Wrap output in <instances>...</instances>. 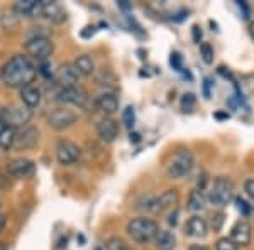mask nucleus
I'll return each mask as SVG.
<instances>
[{
  "mask_svg": "<svg viewBox=\"0 0 254 250\" xmlns=\"http://www.w3.org/2000/svg\"><path fill=\"white\" fill-rule=\"evenodd\" d=\"M38 76V68L24 54H15L0 69V80L9 88H26Z\"/></svg>",
  "mask_w": 254,
  "mask_h": 250,
  "instance_id": "f257e3e1",
  "label": "nucleus"
},
{
  "mask_svg": "<svg viewBox=\"0 0 254 250\" xmlns=\"http://www.w3.org/2000/svg\"><path fill=\"white\" fill-rule=\"evenodd\" d=\"M127 233L136 244L146 245L156 240L159 225L153 218H147V216H136L127 223Z\"/></svg>",
  "mask_w": 254,
  "mask_h": 250,
  "instance_id": "f03ea898",
  "label": "nucleus"
},
{
  "mask_svg": "<svg viewBox=\"0 0 254 250\" xmlns=\"http://www.w3.org/2000/svg\"><path fill=\"white\" fill-rule=\"evenodd\" d=\"M195 164V155L190 149H180L176 150L171 157L170 164H168L166 174L170 179H182L190 174Z\"/></svg>",
  "mask_w": 254,
  "mask_h": 250,
  "instance_id": "7ed1b4c3",
  "label": "nucleus"
},
{
  "mask_svg": "<svg viewBox=\"0 0 254 250\" xmlns=\"http://www.w3.org/2000/svg\"><path fill=\"white\" fill-rule=\"evenodd\" d=\"M232 198H234V183L225 176L215 178L210 195H208V201L217 208H224L232 201Z\"/></svg>",
  "mask_w": 254,
  "mask_h": 250,
  "instance_id": "20e7f679",
  "label": "nucleus"
},
{
  "mask_svg": "<svg viewBox=\"0 0 254 250\" xmlns=\"http://www.w3.org/2000/svg\"><path fill=\"white\" fill-rule=\"evenodd\" d=\"M32 118V110L27 106H2L0 108V122L10 129H22Z\"/></svg>",
  "mask_w": 254,
  "mask_h": 250,
  "instance_id": "39448f33",
  "label": "nucleus"
},
{
  "mask_svg": "<svg viewBox=\"0 0 254 250\" xmlns=\"http://www.w3.org/2000/svg\"><path fill=\"white\" fill-rule=\"evenodd\" d=\"M26 51L32 58L44 61L51 58V54L55 52V44H53V41L46 34H34L32 38L27 39Z\"/></svg>",
  "mask_w": 254,
  "mask_h": 250,
  "instance_id": "423d86ee",
  "label": "nucleus"
},
{
  "mask_svg": "<svg viewBox=\"0 0 254 250\" xmlns=\"http://www.w3.org/2000/svg\"><path fill=\"white\" fill-rule=\"evenodd\" d=\"M78 115L69 108H55L48 115V124L55 130H64L76 124Z\"/></svg>",
  "mask_w": 254,
  "mask_h": 250,
  "instance_id": "0eeeda50",
  "label": "nucleus"
},
{
  "mask_svg": "<svg viewBox=\"0 0 254 250\" xmlns=\"http://www.w3.org/2000/svg\"><path fill=\"white\" fill-rule=\"evenodd\" d=\"M53 80L56 81V85H60L61 90L73 88V87H78L80 73H78V69L75 68V64L64 63L56 69L55 78H53Z\"/></svg>",
  "mask_w": 254,
  "mask_h": 250,
  "instance_id": "6e6552de",
  "label": "nucleus"
},
{
  "mask_svg": "<svg viewBox=\"0 0 254 250\" xmlns=\"http://www.w3.org/2000/svg\"><path fill=\"white\" fill-rule=\"evenodd\" d=\"M56 159L61 166H71L80 159V149L71 141H60L56 146Z\"/></svg>",
  "mask_w": 254,
  "mask_h": 250,
  "instance_id": "1a4fd4ad",
  "label": "nucleus"
},
{
  "mask_svg": "<svg viewBox=\"0 0 254 250\" xmlns=\"http://www.w3.org/2000/svg\"><path fill=\"white\" fill-rule=\"evenodd\" d=\"M237 247H246V245L251 244L253 240V228H251V223L248 220H239L236 221V225L232 227L231 230V237H229Z\"/></svg>",
  "mask_w": 254,
  "mask_h": 250,
  "instance_id": "9d476101",
  "label": "nucleus"
},
{
  "mask_svg": "<svg viewBox=\"0 0 254 250\" xmlns=\"http://www.w3.org/2000/svg\"><path fill=\"white\" fill-rule=\"evenodd\" d=\"M58 100L63 101V103H69L75 106H85V103L88 101V93L81 87L63 88L58 93Z\"/></svg>",
  "mask_w": 254,
  "mask_h": 250,
  "instance_id": "9b49d317",
  "label": "nucleus"
},
{
  "mask_svg": "<svg viewBox=\"0 0 254 250\" xmlns=\"http://www.w3.org/2000/svg\"><path fill=\"white\" fill-rule=\"evenodd\" d=\"M36 171V166L31 159L27 157H17L12 159V161L7 164V173L12 178H27Z\"/></svg>",
  "mask_w": 254,
  "mask_h": 250,
  "instance_id": "f8f14e48",
  "label": "nucleus"
},
{
  "mask_svg": "<svg viewBox=\"0 0 254 250\" xmlns=\"http://www.w3.org/2000/svg\"><path fill=\"white\" fill-rule=\"evenodd\" d=\"M39 142V130L36 127H24L20 132L15 135V144L14 149H32Z\"/></svg>",
  "mask_w": 254,
  "mask_h": 250,
  "instance_id": "ddd939ff",
  "label": "nucleus"
},
{
  "mask_svg": "<svg viewBox=\"0 0 254 250\" xmlns=\"http://www.w3.org/2000/svg\"><path fill=\"white\" fill-rule=\"evenodd\" d=\"M97 134L102 141L110 144V142L116 141L117 135H119V124L112 117H104L97 124Z\"/></svg>",
  "mask_w": 254,
  "mask_h": 250,
  "instance_id": "4468645a",
  "label": "nucleus"
},
{
  "mask_svg": "<svg viewBox=\"0 0 254 250\" xmlns=\"http://www.w3.org/2000/svg\"><path fill=\"white\" fill-rule=\"evenodd\" d=\"M208 233V223L203 216L193 215L185 225V235L193 237V239H203Z\"/></svg>",
  "mask_w": 254,
  "mask_h": 250,
  "instance_id": "2eb2a0df",
  "label": "nucleus"
},
{
  "mask_svg": "<svg viewBox=\"0 0 254 250\" xmlns=\"http://www.w3.org/2000/svg\"><path fill=\"white\" fill-rule=\"evenodd\" d=\"M43 15L53 24H63L68 19L64 7L58 2H49V0H43Z\"/></svg>",
  "mask_w": 254,
  "mask_h": 250,
  "instance_id": "dca6fc26",
  "label": "nucleus"
},
{
  "mask_svg": "<svg viewBox=\"0 0 254 250\" xmlns=\"http://www.w3.org/2000/svg\"><path fill=\"white\" fill-rule=\"evenodd\" d=\"M95 106L105 117H110L119 112V98L114 93L105 92L95 98Z\"/></svg>",
  "mask_w": 254,
  "mask_h": 250,
  "instance_id": "f3484780",
  "label": "nucleus"
},
{
  "mask_svg": "<svg viewBox=\"0 0 254 250\" xmlns=\"http://www.w3.org/2000/svg\"><path fill=\"white\" fill-rule=\"evenodd\" d=\"M14 12L26 17L43 15V0H19L14 5Z\"/></svg>",
  "mask_w": 254,
  "mask_h": 250,
  "instance_id": "a211bd4d",
  "label": "nucleus"
},
{
  "mask_svg": "<svg viewBox=\"0 0 254 250\" xmlns=\"http://www.w3.org/2000/svg\"><path fill=\"white\" fill-rule=\"evenodd\" d=\"M41 98H43L41 90L38 87H34V85H29V87L20 90V100H22L24 106H27V108H31V110L39 106Z\"/></svg>",
  "mask_w": 254,
  "mask_h": 250,
  "instance_id": "6ab92c4d",
  "label": "nucleus"
},
{
  "mask_svg": "<svg viewBox=\"0 0 254 250\" xmlns=\"http://www.w3.org/2000/svg\"><path fill=\"white\" fill-rule=\"evenodd\" d=\"M154 244H156L158 250H175L176 249V237H175V233L170 230H159Z\"/></svg>",
  "mask_w": 254,
  "mask_h": 250,
  "instance_id": "aec40b11",
  "label": "nucleus"
},
{
  "mask_svg": "<svg viewBox=\"0 0 254 250\" xmlns=\"http://www.w3.org/2000/svg\"><path fill=\"white\" fill-rule=\"evenodd\" d=\"M205 204H207L205 193H203L202 190H198V188H195V190L190 193V196H188V206L187 208L193 213H198L205 208Z\"/></svg>",
  "mask_w": 254,
  "mask_h": 250,
  "instance_id": "412c9836",
  "label": "nucleus"
},
{
  "mask_svg": "<svg viewBox=\"0 0 254 250\" xmlns=\"http://www.w3.org/2000/svg\"><path fill=\"white\" fill-rule=\"evenodd\" d=\"M15 135H17V130L10 129V127H7L3 122H0V147H2V149H5V150L14 149Z\"/></svg>",
  "mask_w": 254,
  "mask_h": 250,
  "instance_id": "4be33fe9",
  "label": "nucleus"
},
{
  "mask_svg": "<svg viewBox=\"0 0 254 250\" xmlns=\"http://www.w3.org/2000/svg\"><path fill=\"white\" fill-rule=\"evenodd\" d=\"M180 201V193L176 190H166L158 196V204L159 211L166 210V208H173Z\"/></svg>",
  "mask_w": 254,
  "mask_h": 250,
  "instance_id": "5701e85b",
  "label": "nucleus"
},
{
  "mask_svg": "<svg viewBox=\"0 0 254 250\" xmlns=\"http://www.w3.org/2000/svg\"><path fill=\"white\" fill-rule=\"evenodd\" d=\"M73 64H75V68L78 69L81 76H92L95 73V63L88 54H80Z\"/></svg>",
  "mask_w": 254,
  "mask_h": 250,
  "instance_id": "b1692460",
  "label": "nucleus"
},
{
  "mask_svg": "<svg viewBox=\"0 0 254 250\" xmlns=\"http://www.w3.org/2000/svg\"><path fill=\"white\" fill-rule=\"evenodd\" d=\"M136 208L146 213H161L158 204V196H142L136 203Z\"/></svg>",
  "mask_w": 254,
  "mask_h": 250,
  "instance_id": "393cba45",
  "label": "nucleus"
},
{
  "mask_svg": "<svg viewBox=\"0 0 254 250\" xmlns=\"http://www.w3.org/2000/svg\"><path fill=\"white\" fill-rule=\"evenodd\" d=\"M105 250H134L129 244L121 237H110L105 242Z\"/></svg>",
  "mask_w": 254,
  "mask_h": 250,
  "instance_id": "a878e982",
  "label": "nucleus"
},
{
  "mask_svg": "<svg viewBox=\"0 0 254 250\" xmlns=\"http://www.w3.org/2000/svg\"><path fill=\"white\" fill-rule=\"evenodd\" d=\"M122 122L127 129H132L136 124V112H134V106H126L124 112H122Z\"/></svg>",
  "mask_w": 254,
  "mask_h": 250,
  "instance_id": "bb28decb",
  "label": "nucleus"
},
{
  "mask_svg": "<svg viewBox=\"0 0 254 250\" xmlns=\"http://www.w3.org/2000/svg\"><path fill=\"white\" fill-rule=\"evenodd\" d=\"M38 73H39L41 76L46 78V80H51V78H55V71H53V66H51V63H49V59L39 61Z\"/></svg>",
  "mask_w": 254,
  "mask_h": 250,
  "instance_id": "cd10ccee",
  "label": "nucleus"
},
{
  "mask_svg": "<svg viewBox=\"0 0 254 250\" xmlns=\"http://www.w3.org/2000/svg\"><path fill=\"white\" fill-rule=\"evenodd\" d=\"M200 56H202L203 63H207V64H210L212 61H214V49H212L210 44H207V43L200 44Z\"/></svg>",
  "mask_w": 254,
  "mask_h": 250,
  "instance_id": "c85d7f7f",
  "label": "nucleus"
},
{
  "mask_svg": "<svg viewBox=\"0 0 254 250\" xmlns=\"http://www.w3.org/2000/svg\"><path fill=\"white\" fill-rule=\"evenodd\" d=\"M215 250H239V247L231 239L224 237V239H219L215 242Z\"/></svg>",
  "mask_w": 254,
  "mask_h": 250,
  "instance_id": "c756f323",
  "label": "nucleus"
},
{
  "mask_svg": "<svg viewBox=\"0 0 254 250\" xmlns=\"http://www.w3.org/2000/svg\"><path fill=\"white\" fill-rule=\"evenodd\" d=\"M236 208L241 211V215H243V216H249L253 213V206L246 201L244 198H241V196H239V198H236Z\"/></svg>",
  "mask_w": 254,
  "mask_h": 250,
  "instance_id": "7c9ffc66",
  "label": "nucleus"
},
{
  "mask_svg": "<svg viewBox=\"0 0 254 250\" xmlns=\"http://www.w3.org/2000/svg\"><path fill=\"white\" fill-rule=\"evenodd\" d=\"M224 221H225V215H224L222 211H219V213H215V215H212L210 225H212V228H214V232H219L220 228H222Z\"/></svg>",
  "mask_w": 254,
  "mask_h": 250,
  "instance_id": "2f4dec72",
  "label": "nucleus"
},
{
  "mask_svg": "<svg viewBox=\"0 0 254 250\" xmlns=\"http://www.w3.org/2000/svg\"><path fill=\"white\" fill-rule=\"evenodd\" d=\"M195 105V95L193 93H185L182 98V110L183 112H190V108Z\"/></svg>",
  "mask_w": 254,
  "mask_h": 250,
  "instance_id": "473e14b6",
  "label": "nucleus"
},
{
  "mask_svg": "<svg viewBox=\"0 0 254 250\" xmlns=\"http://www.w3.org/2000/svg\"><path fill=\"white\" fill-rule=\"evenodd\" d=\"M170 64L173 66V69H176V71H183V59H182V54H180V52H171V56H170Z\"/></svg>",
  "mask_w": 254,
  "mask_h": 250,
  "instance_id": "72a5a7b5",
  "label": "nucleus"
},
{
  "mask_svg": "<svg viewBox=\"0 0 254 250\" xmlns=\"http://www.w3.org/2000/svg\"><path fill=\"white\" fill-rule=\"evenodd\" d=\"M244 191H246V195L249 196V198L254 201V178H249V179H246V183H244Z\"/></svg>",
  "mask_w": 254,
  "mask_h": 250,
  "instance_id": "f704fd0d",
  "label": "nucleus"
},
{
  "mask_svg": "<svg viewBox=\"0 0 254 250\" xmlns=\"http://www.w3.org/2000/svg\"><path fill=\"white\" fill-rule=\"evenodd\" d=\"M178 215H180V210L178 208H175L173 213H170V216H168V223H170V227H176V223H178Z\"/></svg>",
  "mask_w": 254,
  "mask_h": 250,
  "instance_id": "c9c22d12",
  "label": "nucleus"
},
{
  "mask_svg": "<svg viewBox=\"0 0 254 250\" xmlns=\"http://www.w3.org/2000/svg\"><path fill=\"white\" fill-rule=\"evenodd\" d=\"M191 34H193V41L196 44L202 43V29H200V26H193L191 27Z\"/></svg>",
  "mask_w": 254,
  "mask_h": 250,
  "instance_id": "e433bc0d",
  "label": "nucleus"
},
{
  "mask_svg": "<svg viewBox=\"0 0 254 250\" xmlns=\"http://www.w3.org/2000/svg\"><path fill=\"white\" fill-rule=\"evenodd\" d=\"M237 7H239L241 10H243V17L244 19H249V15H251V10H249V5L246 2H237Z\"/></svg>",
  "mask_w": 254,
  "mask_h": 250,
  "instance_id": "4c0bfd02",
  "label": "nucleus"
},
{
  "mask_svg": "<svg viewBox=\"0 0 254 250\" xmlns=\"http://www.w3.org/2000/svg\"><path fill=\"white\" fill-rule=\"evenodd\" d=\"M210 87H212L210 78H205V80H203V97L205 98H210Z\"/></svg>",
  "mask_w": 254,
  "mask_h": 250,
  "instance_id": "58836bf2",
  "label": "nucleus"
},
{
  "mask_svg": "<svg viewBox=\"0 0 254 250\" xmlns=\"http://www.w3.org/2000/svg\"><path fill=\"white\" fill-rule=\"evenodd\" d=\"M93 34H95V26H87L81 31V38H92Z\"/></svg>",
  "mask_w": 254,
  "mask_h": 250,
  "instance_id": "ea45409f",
  "label": "nucleus"
},
{
  "mask_svg": "<svg viewBox=\"0 0 254 250\" xmlns=\"http://www.w3.org/2000/svg\"><path fill=\"white\" fill-rule=\"evenodd\" d=\"M207 183H208V176L207 173H202V176H200V179H198V190H205V186H207Z\"/></svg>",
  "mask_w": 254,
  "mask_h": 250,
  "instance_id": "a19ab883",
  "label": "nucleus"
},
{
  "mask_svg": "<svg viewBox=\"0 0 254 250\" xmlns=\"http://www.w3.org/2000/svg\"><path fill=\"white\" fill-rule=\"evenodd\" d=\"M117 5L121 7L122 10H129V9H132V3H129V2H127V0H119Z\"/></svg>",
  "mask_w": 254,
  "mask_h": 250,
  "instance_id": "79ce46f5",
  "label": "nucleus"
},
{
  "mask_svg": "<svg viewBox=\"0 0 254 250\" xmlns=\"http://www.w3.org/2000/svg\"><path fill=\"white\" fill-rule=\"evenodd\" d=\"M188 250H210L207 247V245H200V244H193V245H190V249Z\"/></svg>",
  "mask_w": 254,
  "mask_h": 250,
  "instance_id": "37998d69",
  "label": "nucleus"
},
{
  "mask_svg": "<svg viewBox=\"0 0 254 250\" xmlns=\"http://www.w3.org/2000/svg\"><path fill=\"white\" fill-rule=\"evenodd\" d=\"M5 225H7V218H5V215H2V213H0V232H3V228H5Z\"/></svg>",
  "mask_w": 254,
  "mask_h": 250,
  "instance_id": "c03bdc74",
  "label": "nucleus"
},
{
  "mask_svg": "<svg viewBox=\"0 0 254 250\" xmlns=\"http://www.w3.org/2000/svg\"><path fill=\"white\" fill-rule=\"evenodd\" d=\"M139 141H141V135L136 134V132H134V134H130V142H134V144H137Z\"/></svg>",
  "mask_w": 254,
  "mask_h": 250,
  "instance_id": "a18cd8bd",
  "label": "nucleus"
},
{
  "mask_svg": "<svg viewBox=\"0 0 254 250\" xmlns=\"http://www.w3.org/2000/svg\"><path fill=\"white\" fill-rule=\"evenodd\" d=\"M217 120H224V118H229V113H222V112H217L214 115Z\"/></svg>",
  "mask_w": 254,
  "mask_h": 250,
  "instance_id": "49530a36",
  "label": "nucleus"
},
{
  "mask_svg": "<svg viewBox=\"0 0 254 250\" xmlns=\"http://www.w3.org/2000/svg\"><path fill=\"white\" fill-rule=\"evenodd\" d=\"M249 34H251V38L254 39V20L249 24Z\"/></svg>",
  "mask_w": 254,
  "mask_h": 250,
  "instance_id": "de8ad7c7",
  "label": "nucleus"
},
{
  "mask_svg": "<svg viewBox=\"0 0 254 250\" xmlns=\"http://www.w3.org/2000/svg\"><path fill=\"white\" fill-rule=\"evenodd\" d=\"M3 184H5V176L0 173V186H3Z\"/></svg>",
  "mask_w": 254,
  "mask_h": 250,
  "instance_id": "09e8293b",
  "label": "nucleus"
},
{
  "mask_svg": "<svg viewBox=\"0 0 254 250\" xmlns=\"http://www.w3.org/2000/svg\"><path fill=\"white\" fill-rule=\"evenodd\" d=\"M0 250H7V245L3 242H0Z\"/></svg>",
  "mask_w": 254,
  "mask_h": 250,
  "instance_id": "8fccbe9b",
  "label": "nucleus"
},
{
  "mask_svg": "<svg viewBox=\"0 0 254 250\" xmlns=\"http://www.w3.org/2000/svg\"><path fill=\"white\" fill-rule=\"evenodd\" d=\"M95 250H102V249H100V247H98V249H95Z\"/></svg>",
  "mask_w": 254,
  "mask_h": 250,
  "instance_id": "3c124183",
  "label": "nucleus"
}]
</instances>
